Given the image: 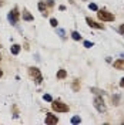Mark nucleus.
<instances>
[{"label":"nucleus","mask_w":124,"mask_h":125,"mask_svg":"<svg viewBox=\"0 0 124 125\" xmlns=\"http://www.w3.org/2000/svg\"><path fill=\"white\" fill-rule=\"evenodd\" d=\"M29 74H30V77L34 80V83L39 85L41 84V81H43V75H41V73L37 67H29Z\"/></svg>","instance_id":"obj_1"},{"label":"nucleus","mask_w":124,"mask_h":125,"mask_svg":"<svg viewBox=\"0 0 124 125\" xmlns=\"http://www.w3.org/2000/svg\"><path fill=\"white\" fill-rule=\"evenodd\" d=\"M97 17H99L100 21H113L114 20V14L107 11V10H104V9L97 10Z\"/></svg>","instance_id":"obj_2"},{"label":"nucleus","mask_w":124,"mask_h":125,"mask_svg":"<svg viewBox=\"0 0 124 125\" xmlns=\"http://www.w3.org/2000/svg\"><path fill=\"white\" fill-rule=\"evenodd\" d=\"M51 108L56 112H67L69 111V105L62 101H51Z\"/></svg>","instance_id":"obj_3"},{"label":"nucleus","mask_w":124,"mask_h":125,"mask_svg":"<svg viewBox=\"0 0 124 125\" xmlns=\"http://www.w3.org/2000/svg\"><path fill=\"white\" fill-rule=\"evenodd\" d=\"M19 17H20V13H19V9L14 7L10 13L7 14V20L9 23L12 24V26H16L17 24V21H19Z\"/></svg>","instance_id":"obj_4"},{"label":"nucleus","mask_w":124,"mask_h":125,"mask_svg":"<svg viewBox=\"0 0 124 125\" xmlns=\"http://www.w3.org/2000/svg\"><path fill=\"white\" fill-rule=\"evenodd\" d=\"M94 108L97 109L99 112H106V104H104V100L103 97H96L94 98Z\"/></svg>","instance_id":"obj_5"},{"label":"nucleus","mask_w":124,"mask_h":125,"mask_svg":"<svg viewBox=\"0 0 124 125\" xmlns=\"http://www.w3.org/2000/svg\"><path fill=\"white\" fill-rule=\"evenodd\" d=\"M44 122L49 125H51V124H57L59 122V118H57V115H53V114H46V119H44Z\"/></svg>","instance_id":"obj_6"},{"label":"nucleus","mask_w":124,"mask_h":125,"mask_svg":"<svg viewBox=\"0 0 124 125\" xmlns=\"http://www.w3.org/2000/svg\"><path fill=\"white\" fill-rule=\"evenodd\" d=\"M86 21H87V24L90 26V27H93V29H99V30H104V26L100 23H97V21H94V20H91L90 17H87L86 19Z\"/></svg>","instance_id":"obj_7"},{"label":"nucleus","mask_w":124,"mask_h":125,"mask_svg":"<svg viewBox=\"0 0 124 125\" xmlns=\"http://www.w3.org/2000/svg\"><path fill=\"white\" fill-rule=\"evenodd\" d=\"M22 17H23V20L24 21H33L34 20V17L27 11V10H23V14H22Z\"/></svg>","instance_id":"obj_8"},{"label":"nucleus","mask_w":124,"mask_h":125,"mask_svg":"<svg viewBox=\"0 0 124 125\" xmlns=\"http://www.w3.org/2000/svg\"><path fill=\"white\" fill-rule=\"evenodd\" d=\"M114 68H117V70H124V60L123 58L114 61Z\"/></svg>","instance_id":"obj_9"},{"label":"nucleus","mask_w":124,"mask_h":125,"mask_svg":"<svg viewBox=\"0 0 124 125\" xmlns=\"http://www.w3.org/2000/svg\"><path fill=\"white\" fill-rule=\"evenodd\" d=\"M20 50H22V47L19 46V44H13V46L10 47V51H12L13 55H17L19 53H20Z\"/></svg>","instance_id":"obj_10"},{"label":"nucleus","mask_w":124,"mask_h":125,"mask_svg":"<svg viewBox=\"0 0 124 125\" xmlns=\"http://www.w3.org/2000/svg\"><path fill=\"white\" fill-rule=\"evenodd\" d=\"M66 77H67V71L66 70H59L57 71V78H59V80H64Z\"/></svg>","instance_id":"obj_11"},{"label":"nucleus","mask_w":124,"mask_h":125,"mask_svg":"<svg viewBox=\"0 0 124 125\" xmlns=\"http://www.w3.org/2000/svg\"><path fill=\"white\" fill-rule=\"evenodd\" d=\"M39 10L43 13V16H47V13H46V3H44V1H39Z\"/></svg>","instance_id":"obj_12"},{"label":"nucleus","mask_w":124,"mask_h":125,"mask_svg":"<svg viewBox=\"0 0 124 125\" xmlns=\"http://www.w3.org/2000/svg\"><path fill=\"white\" fill-rule=\"evenodd\" d=\"M71 39L76 40V41H80V40H81V36H80L78 31H71Z\"/></svg>","instance_id":"obj_13"},{"label":"nucleus","mask_w":124,"mask_h":125,"mask_svg":"<svg viewBox=\"0 0 124 125\" xmlns=\"http://www.w3.org/2000/svg\"><path fill=\"white\" fill-rule=\"evenodd\" d=\"M70 122H71V124H80V122H81V118L78 117V115H76V117H73L70 119Z\"/></svg>","instance_id":"obj_14"},{"label":"nucleus","mask_w":124,"mask_h":125,"mask_svg":"<svg viewBox=\"0 0 124 125\" xmlns=\"http://www.w3.org/2000/svg\"><path fill=\"white\" fill-rule=\"evenodd\" d=\"M57 34H59L62 39H64V37H66V31L63 30V29H57Z\"/></svg>","instance_id":"obj_15"},{"label":"nucleus","mask_w":124,"mask_h":125,"mask_svg":"<svg viewBox=\"0 0 124 125\" xmlns=\"http://www.w3.org/2000/svg\"><path fill=\"white\" fill-rule=\"evenodd\" d=\"M43 100H44V101H49V102H51V101H53L51 95H49V94H44V95H43Z\"/></svg>","instance_id":"obj_16"},{"label":"nucleus","mask_w":124,"mask_h":125,"mask_svg":"<svg viewBox=\"0 0 124 125\" xmlns=\"http://www.w3.org/2000/svg\"><path fill=\"white\" fill-rule=\"evenodd\" d=\"M83 44H84V47H86V48H91V47L94 46V44L91 43V41H87V40H86V41L83 43Z\"/></svg>","instance_id":"obj_17"},{"label":"nucleus","mask_w":124,"mask_h":125,"mask_svg":"<svg viewBox=\"0 0 124 125\" xmlns=\"http://www.w3.org/2000/svg\"><path fill=\"white\" fill-rule=\"evenodd\" d=\"M88 9H90V10H94V11H97V10H99L97 4H94V3H90V4H88Z\"/></svg>","instance_id":"obj_18"},{"label":"nucleus","mask_w":124,"mask_h":125,"mask_svg":"<svg viewBox=\"0 0 124 125\" xmlns=\"http://www.w3.org/2000/svg\"><path fill=\"white\" fill-rule=\"evenodd\" d=\"M50 24H51V27H57V24H59V21H57L56 19H50Z\"/></svg>","instance_id":"obj_19"},{"label":"nucleus","mask_w":124,"mask_h":125,"mask_svg":"<svg viewBox=\"0 0 124 125\" xmlns=\"http://www.w3.org/2000/svg\"><path fill=\"white\" fill-rule=\"evenodd\" d=\"M78 83H80L78 80H74V84H73V90H74V91H77L78 90Z\"/></svg>","instance_id":"obj_20"},{"label":"nucleus","mask_w":124,"mask_h":125,"mask_svg":"<svg viewBox=\"0 0 124 125\" xmlns=\"http://www.w3.org/2000/svg\"><path fill=\"white\" fill-rule=\"evenodd\" d=\"M118 33H120V34H124V24H121V26L118 27Z\"/></svg>","instance_id":"obj_21"},{"label":"nucleus","mask_w":124,"mask_h":125,"mask_svg":"<svg viewBox=\"0 0 124 125\" xmlns=\"http://www.w3.org/2000/svg\"><path fill=\"white\" fill-rule=\"evenodd\" d=\"M47 4H49V6H53V4H54V0H47Z\"/></svg>","instance_id":"obj_22"},{"label":"nucleus","mask_w":124,"mask_h":125,"mask_svg":"<svg viewBox=\"0 0 124 125\" xmlns=\"http://www.w3.org/2000/svg\"><path fill=\"white\" fill-rule=\"evenodd\" d=\"M120 87L124 88V78H121V81H120Z\"/></svg>","instance_id":"obj_23"},{"label":"nucleus","mask_w":124,"mask_h":125,"mask_svg":"<svg viewBox=\"0 0 124 125\" xmlns=\"http://www.w3.org/2000/svg\"><path fill=\"white\" fill-rule=\"evenodd\" d=\"M1 77H3V71L0 70V78H1Z\"/></svg>","instance_id":"obj_24"},{"label":"nucleus","mask_w":124,"mask_h":125,"mask_svg":"<svg viewBox=\"0 0 124 125\" xmlns=\"http://www.w3.org/2000/svg\"><path fill=\"white\" fill-rule=\"evenodd\" d=\"M0 60H1V54H0Z\"/></svg>","instance_id":"obj_25"}]
</instances>
